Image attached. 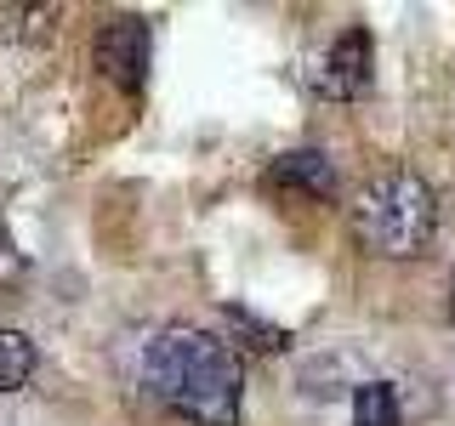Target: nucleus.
<instances>
[{
  "mask_svg": "<svg viewBox=\"0 0 455 426\" xmlns=\"http://www.w3.org/2000/svg\"><path fill=\"white\" fill-rule=\"evenodd\" d=\"M267 188L284 193H307V199H331L336 193V165L319 148H291L267 165Z\"/></svg>",
  "mask_w": 455,
  "mask_h": 426,
  "instance_id": "nucleus-5",
  "label": "nucleus"
},
{
  "mask_svg": "<svg viewBox=\"0 0 455 426\" xmlns=\"http://www.w3.org/2000/svg\"><path fill=\"white\" fill-rule=\"evenodd\" d=\"M35 375V341L23 330H0V392H18Z\"/></svg>",
  "mask_w": 455,
  "mask_h": 426,
  "instance_id": "nucleus-6",
  "label": "nucleus"
},
{
  "mask_svg": "<svg viewBox=\"0 0 455 426\" xmlns=\"http://www.w3.org/2000/svg\"><path fill=\"white\" fill-rule=\"evenodd\" d=\"M433 233H438V193L416 170H387V177L364 182L353 199V239L370 256L410 262L433 245Z\"/></svg>",
  "mask_w": 455,
  "mask_h": 426,
  "instance_id": "nucleus-2",
  "label": "nucleus"
},
{
  "mask_svg": "<svg viewBox=\"0 0 455 426\" xmlns=\"http://www.w3.org/2000/svg\"><path fill=\"white\" fill-rule=\"evenodd\" d=\"M228 330L239 335V347H251V352H284V335L279 324H262L256 312H245V307H228Z\"/></svg>",
  "mask_w": 455,
  "mask_h": 426,
  "instance_id": "nucleus-8",
  "label": "nucleus"
},
{
  "mask_svg": "<svg viewBox=\"0 0 455 426\" xmlns=\"http://www.w3.org/2000/svg\"><path fill=\"white\" fill-rule=\"evenodd\" d=\"M142 387L182 426H234L245 381H239V359L228 341L171 324L142 352Z\"/></svg>",
  "mask_w": 455,
  "mask_h": 426,
  "instance_id": "nucleus-1",
  "label": "nucleus"
},
{
  "mask_svg": "<svg viewBox=\"0 0 455 426\" xmlns=\"http://www.w3.org/2000/svg\"><path fill=\"white\" fill-rule=\"evenodd\" d=\"M444 319L455 324V273H450V302H444Z\"/></svg>",
  "mask_w": 455,
  "mask_h": 426,
  "instance_id": "nucleus-9",
  "label": "nucleus"
},
{
  "mask_svg": "<svg viewBox=\"0 0 455 426\" xmlns=\"http://www.w3.org/2000/svg\"><path fill=\"white\" fill-rule=\"evenodd\" d=\"M353 426H398V392L387 381H364L353 392Z\"/></svg>",
  "mask_w": 455,
  "mask_h": 426,
  "instance_id": "nucleus-7",
  "label": "nucleus"
},
{
  "mask_svg": "<svg viewBox=\"0 0 455 426\" xmlns=\"http://www.w3.org/2000/svg\"><path fill=\"white\" fill-rule=\"evenodd\" d=\"M370 80H376V40H370L364 23H353L347 35L331 46V57H324V75H319V91L324 97H364Z\"/></svg>",
  "mask_w": 455,
  "mask_h": 426,
  "instance_id": "nucleus-4",
  "label": "nucleus"
},
{
  "mask_svg": "<svg viewBox=\"0 0 455 426\" xmlns=\"http://www.w3.org/2000/svg\"><path fill=\"white\" fill-rule=\"evenodd\" d=\"M92 63H97V75L108 85H120L125 97H137L142 80H148V23L125 18V12L108 18L97 28V40H92Z\"/></svg>",
  "mask_w": 455,
  "mask_h": 426,
  "instance_id": "nucleus-3",
  "label": "nucleus"
}]
</instances>
